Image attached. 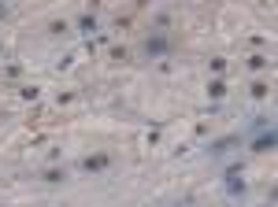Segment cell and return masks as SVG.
<instances>
[{"label": "cell", "instance_id": "obj_1", "mask_svg": "<svg viewBox=\"0 0 278 207\" xmlns=\"http://www.w3.org/2000/svg\"><path fill=\"white\" fill-rule=\"evenodd\" d=\"M274 141H278V137H274V126H267V130H260V133H256L252 152H271V148H274Z\"/></svg>", "mask_w": 278, "mask_h": 207}, {"label": "cell", "instance_id": "obj_2", "mask_svg": "<svg viewBox=\"0 0 278 207\" xmlns=\"http://www.w3.org/2000/svg\"><path fill=\"white\" fill-rule=\"evenodd\" d=\"M167 49H171V37H163V34H160V37H148V41H145V52H148V56H163Z\"/></svg>", "mask_w": 278, "mask_h": 207}, {"label": "cell", "instance_id": "obj_3", "mask_svg": "<svg viewBox=\"0 0 278 207\" xmlns=\"http://www.w3.org/2000/svg\"><path fill=\"white\" fill-rule=\"evenodd\" d=\"M108 163H112V159H108L104 152H100V155H85V159H82V170H85V174H89V170H104Z\"/></svg>", "mask_w": 278, "mask_h": 207}, {"label": "cell", "instance_id": "obj_4", "mask_svg": "<svg viewBox=\"0 0 278 207\" xmlns=\"http://www.w3.org/2000/svg\"><path fill=\"white\" fill-rule=\"evenodd\" d=\"M208 97H211V100H223V97H226V85H223V82H211V85H208Z\"/></svg>", "mask_w": 278, "mask_h": 207}, {"label": "cell", "instance_id": "obj_5", "mask_svg": "<svg viewBox=\"0 0 278 207\" xmlns=\"http://www.w3.org/2000/svg\"><path fill=\"white\" fill-rule=\"evenodd\" d=\"M238 145V137H223V141H215L211 145V152H226V148H234Z\"/></svg>", "mask_w": 278, "mask_h": 207}, {"label": "cell", "instance_id": "obj_6", "mask_svg": "<svg viewBox=\"0 0 278 207\" xmlns=\"http://www.w3.org/2000/svg\"><path fill=\"white\" fill-rule=\"evenodd\" d=\"M78 26L89 34V30H97V19H93V15H82V19H78Z\"/></svg>", "mask_w": 278, "mask_h": 207}, {"label": "cell", "instance_id": "obj_7", "mask_svg": "<svg viewBox=\"0 0 278 207\" xmlns=\"http://www.w3.org/2000/svg\"><path fill=\"white\" fill-rule=\"evenodd\" d=\"M249 67H252V71H264V67H267V59H264V56H252V59H249Z\"/></svg>", "mask_w": 278, "mask_h": 207}, {"label": "cell", "instance_id": "obj_8", "mask_svg": "<svg viewBox=\"0 0 278 207\" xmlns=\"http://www.w3.org/2000/svg\"><path fill=\"white\" fill-rule=\"evenodd\" d=\"M45 178H49L52 185H59V181H63V170H49V174H45Z\"/></svg>", "mask_w": 278, "mask_h": 207}]
</instances>
